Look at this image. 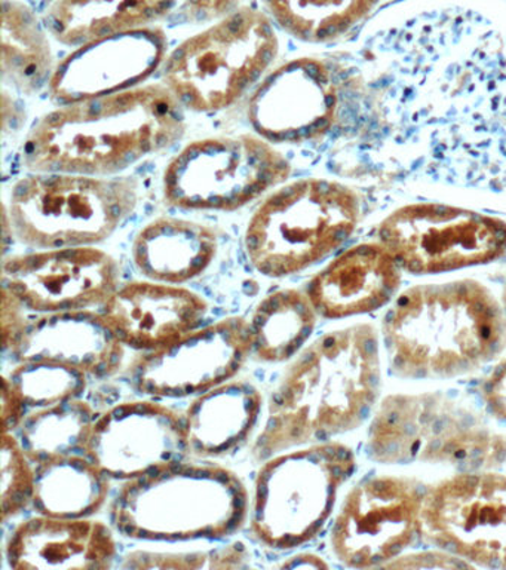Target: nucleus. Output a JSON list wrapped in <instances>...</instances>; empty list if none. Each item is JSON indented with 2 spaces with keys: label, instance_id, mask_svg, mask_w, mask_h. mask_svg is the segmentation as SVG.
Returning a JSON list of instances; mask_svg holds the SVG:
<instances>
[{
  "label": "nucleus",
  "instance_id": "nucleus-12",
  "mask_svg": "<svg viewBox=\"0 0 506 570\" xmlns=\"http://www.w3.org/2000/svg\"><path fill=\"white\" fill-rule=\"evenodd\" d=\"M419 537L469 564L506 569V475L459 471L426 489Z\"/></svg>",
  "mask_w": 506,
  "mask_h": 570
},
{
  "label": "nucleus",
  "instance_id": "nucleus-20",
  "mask_svg": "<svg viewBox=\"0 0 506 570\" xmlns=\"http://www.w3.org/2000/svg\"><path fill=\"white\" fill-rule=\"evenodd\" d=\"M21 361H54L92 377H110L122 367L126 345L103 312L91 309L41 314L29 321L11 352Z\"/></svg>",
  "mask_w": 506,
  "mask_h": 570
},
{
  "label": "nucleus",
  "instance_id": "nucleus-13",
  "mask_svg": "<svg viewBox=\"0 0 506 570\" xmlns=\"http://www.w3.org/2000/svg\"><path fill=\"white\" fill-rule=\"evenodd\" d=\"M425 492L413 476L385 474L359 481L333 523V554L348 568H385L419 537Z\"/></svg>",
  "mask_w": 506,
  "mask_h": 570
},
{
  "label": "nucleus",
  "instance_id": "nucleus-37",
  "mask_svg": "<svg viewBox=\"0 0 506 570\" xmlns=\"http://www.w3.org/2000/svg\"><path fill=\"white\" fill-rule=\"evenodd\" d=\"M26 405L23 399L12 385L10 377H2L0 390V416H2V431L12 432L20 428L24 421Z\"/></svg>",
  "mask_w": 506,
  "mask_h": 570
},
{
  "label": "nucleus",
  "instance_id": "nucleus-14",
  "mask_svg": "<svg viewBox=\"0 0 506 570\" xmlns=\"http://www.w3.org/2000/svg\"><path fill=\"white\" fill-rule=\"evenodd\" d=\"M250 355L248 321L229 316L198 327L161 350L143 352L128 367L127 379L140 394L186 399L229 382Z\"/></svg>",
  "mask_w": 506,
  "mask_h": 570
},
{
  "label": "nucleus",
  "instance_id": "nucleus-38",
  "mask_svg": "<svg viewBox=\"0 0 506 570\" xmlns=\"http://www.w3.org/2000/svg\"><path fill=\"white\" fill-rule=\"evenodd\" d=\"M242 0H183V13L192 21H210L228 16Z\"/></svg>",
  "mask_w": 506,
  "mask_h": 570
},
{
  "label": "nucleus",
  "instance_id": "nucleus-1",
  "mask_svg": "<svg viewBox=\"0 0 506 570\" xmlns=\"http://www.w3.org/2000/svg\"><path fill=\"white\" fill-rule=\"evenodd\" d=\"M379 345V333L368 323L310 343L270 396L268 419L251 449L255 461L361 426L380 396Z\"/></svg>",
  "mask_w": 506,
  "mask_h": 570
},
{
  "label": "nucleus",
  "instance_id": "nucleus-4",
  "mask_svg": "<svg viewBox=\"0 0 506 570\" xmlns=\"http://www.w3.org/2000/svg\"><path fill=\"white\" fill-rule=\"evenodd\" d=\"M248 515L247 488L234 471L183 459L126 481L110 505L113 528L146 542L220 541Z\"/></svg>",
  "mask_w": 506,
  "mask_h": 570
},
{
  "label": "nucleus",
  "instance_id": "nucleus-16",
  "mask_svg": "<svg viewBox=\"0 0 506 570\" xmlns=\"http://www.w3.org/2000/svg\"><path fill=\"white\" fill-rule=\"evenodd\" d=\"M339 94L326 62L312 57L284 62L266 76L248 102V120L265 140L301 145L326 136Z\"/></svg>",
  "mask_w": 506,
  "mask_h": 570
},
{
  "label": "nucleus",
  "instance_id": "nucleus-22",
  "mask_svg": "<svg viewBox=\"0 0 506 570\" xmlns=\"http://www.w3.org/2000/svg\"><path fill=\"white\" fill-rule=\"evenodd\" d=\"M401 285V266L380 243L354 245L309 281L306 294L326 320L380 309Z\"/></svg>",
  "mask_w": 506,
  "mask_h": 570
},
{
  "label": "nucleus",
  "instance_id": "nucleus-26",
  "mask_svg": "<svg viewBox=\"0 0 506 570\" xmlns=\"http://www.w3.org/2000/svg\"><path fill=\"white\" fill-rule=\"evenodd\" d=\"M109 476L86 453L38 463L32 507L38 514L87 519L108 501Z\"/></svg>",
  "mask_w": 506,
  "mask_h": 570
},
{
  "label": "nucleus",
  "instance_id": "nucleus-17",
  "mask_svg": "<svg viewBox=\"0 0 506 570\" xmlns=\"http://www.w3.org/2000/svg\"><path fill=\"white\" fill-rule=\"evenodd\" d=\"M189 453L183 416L152 400L126 401L96 419L86 454L109 479L135 480Z\"/></svg>",
  "mask_w": 506,
  "mask_h": 570
},
{
  "label": "nucleus",
  "instance_id": "nucleus-21",
  "mask_svg": "<svg viewBox=\"0 0 506 570\" xmlns=\"http://www.w3.org/2000/svg\"><path fill=\"white\" fill-rule=\"evenodd\" d=\"M118 556L113 532L103 521L38 514L16 525L6 546L12 570L112 568Z\"/></svg>",
  "mask_w": 506,
  "mask_h": 570
},
{
  "label": "nucleus",
  "instance_id": "nucleus-18",
  "mask_svg": "<svg viewBox=\"0 0 506 570\" xmlns=\"http://www.w3.org/2000/svg\"><path fill=\"white\" fill-rule=\"evenodd\" d=\"M167 48L166 33L153 26L91 40L56 66L48 89L69 105L140 87L166 62Z\"/></svg>",
  "mask_w": 506,
  "mask_h": 570
},
{
  "label": "nucleus",
  "instance_id": "nucleus-19",
  "mask_svg": "<svg viewBox=\"0 0 506 570\" xmlns=\"http://www.w3.org/2000/svg\"><path fill=\"white\" fill-rule=\"evenodd\" d=\"M101 312L123 345L150 352L197 330L206 318L208 302L180 285L135 281L119 287Z\"/></svg>",
  "mask_w": 506,
  "mask_h": 570
},
{
  "label": "nucleus",
  "instance_id": "nucleus-10",
  "mask_svg": "<svg viewBox=\"0 0 506 570\" xmlns=\"http://www.w3.org/2000/svg\"><path fill=\"white\" fill-rule=\"evenodd\" d=\"M291 164L252 134L189 142L167 165L163 198L188 212H235L286 181Z\"/></svg>",
  "mask_w": 506,
  "mask_h": 570
},
{
  "label": "nucleus",
  "instance_id": "nucleus-25",
  "mask_svg": "<svg viewBox=\"0 0 506 570\" xmlns=\"http://www.w3.org/2000/svg\"><path fill=\"white\" fill-rule=\"evenodd\" d=\"M176 3L177 0H52L46 21L56 40L79 47L106 36L152 27Z\"/></svg>",
  "mask_w": 506,
  "mask_h": 570
},
{
  "label": "nucleus",
  "instance_id": "nucleus-30",
  "mask_svg": "<svg viewBox=\"0 0 506 570\" xmlns=\"http://www.w3.org/2000/svg\"><path fill=\"white\" fill-rule=\"evenodd\" d=\"M376 3L377 0H264L272 21L292 38L309 43L339 39Z\"/></svg>",
  "mask_w": 506,
  "mask_h": 570
},
{
  "label": "nucleus",
  "instance_id": "nucleus-11",
  "mask_svg": "<svg viewBox=\"0 0 506 570\" xmlns=\"http://www.w3.org/2000/svg\"><path fill=\"white\" fill-rule=\"evenodd\" d=\"M379 240L403 271L444 274L504 256L506 222L452 205L411 204L380 223Z\"/></svg>",
  "mask_w": 506,
  "mask_h": 570
},
{
  "label": "nucleus",
  "instance_id": "nucleus-24",
  "mask_svg": "<svg viewBox=\"0 0 506 570\" xmlns=\"http://www.w3.org/2000/svg\"><path fill=\"white\" fill-rule=\"evenodd\" d=\"M219 249L216 232L201 223L158 217L137 234L132 262L145 278L180 285L211 266Z\"/></svg>",
  "mask_w": 506,
  "mask_h": 570
},
{
  "label": "nucleus",
  "instance_id": "nucleus-15",
  "mask_svg": "<svg viewBox=\"0 0 506 570\" xmlns=\"http://www.w3.org/2000/svg\"><path fill=\"white\" fill-rule=\"evenodd\" d=\"M119 265L96 245L37 249L3 261L2 287L38 314L103 306L119 288Z\"/></svg>",
  "mask_w": 506,
  "mask_h": 570
},
{
  "label": "nucleus",
  "instance_id": "nucleus-27",
  "mask_svg": "<svg viewBox=\"0 0 506 570\" xmlns=\"http://www.w3.org/2000/svg\"><path fill=\"white\" fill-rule=\"evenodd\" d=\"M317 320L306 292L282 288L268 294L248 321L251 355L266 364L291 360L312 336Z\"/></svg>",
  "mask_w": 506,
  "mask_h": 570
},
{
  "label": "nucleus",
  "instance_id": "nucleus-33",
  "mask_svg": "<svg viewBox=\"0 0 506 570\" xmlns=\"http://www.w3.org/2000/svg\"><path fill=\"white\" fill-rule=\"evenodd\" d=\"M37 483V465L30 461L20 440L3 432L0 452V514L2 523L32 505Z\"/></svg>",
  "mask_w": 506,
  "mask_h": 570
},
{
  "label": "nucleus",
  "instance_id": "nucleus-28",
  "mask_svg": "<svg viewBox=\"0 0 506 570\" xmlns=\"http://www.w3.org/2000/svg\"><path fill=\"white\" fill-rule=\"evenodd\" d=\"M6 82L20 92H38L54 73L50 39L37 13L23 0H2V58Z\"/></svg>",
  "mask_w": 506,
  "mask_h": 570
},
{
  "label": "nucleus",
  "instance_id": "nucleus-35",
  "mask_svg": "<svg viewBox=\"0 0 506 570\" xmlns=\"http://www.w3.org/2000/svg\"><path fill=\"white\" fill-rule=\"evenodd\" d=\"M385 568L399 569H456V568H474L468 561L459 559V557L450 554V552L439 550L411 552V554L399 556L397 559L389 561Z\"/></svg>",
  "mask_w": 506,
  "mask_h": 570
},
{
  "label": "nucleus",
  "instance_id": "nucleus-5",
  "mask_svg": "<svg viewBox=\"0 0 506 570\" xmlns=\"http://www.w3.org/2000/svg\"><path fill=\"white\" fill-rule=\"evenodd\" d=\"M367 454L384 465L497 470L506 463V434L444 392L393 394L371 419Z\"/></svg>",
  "mask_w": 506,
  "mask_h": 570
},
{
  "label": "nucleus",
  "instance_id": "nucleus-29",
  "mask_svg": "<svg viewBox=\"0 0 506 570\" xmlns=\"http://www.w3.org/2000/svg\"><path fill=\"white\" fill-rule=\"evenodd\" d=\"M96 419L95 409L81 399L37 409L20 425L21 448L34 465L86 453Z\"/></svg>",
  "mask_w": 506,
  "mask_h": 570
},
{
  "label": "nucleus",
  "instance_id": "nucleus-31",
  "mask_svg": "<svg viewBox=\"0 0 506 570\" xmlns=\"http://www.w3.org/2000/svg\"><path fill=\"white\" fill-rule=\"evenodd\" d=\"M28 407H50L81 399L88 374L54 361H21L8 374Z\"/></svg>",
  "mask_w": 506,
  "mask_h": 570
},
{
  "label": "nucleus",
  "instance_id": "nucleus-2",
  "mask_svg": "<svg viewBox=\"0 0 506 570\" xmlns=\"http://www.w3.org/2000/svg\"><path fill=\"white\" fill-rule=\"evenodd\" d=\"M183 109L167 85L150 83L69 102L42 116L21 160L32 173L118 176L185 136Z\"/></svg>",
  "mask_w": 506,
  "mask_h": 570
},
{
  "label": "nucleus",
  "instance_id": "nucleus-40",
  "mask_svg": "<svg viewBox=\"0 0 506 570\" xmlns=\"http://www.w3.org/2000/svg\"><path fill=\"white\" fill-rule=\"evenodd\" d=\"M502 301H504V307L506 311V283H505L504 292H502Z\"/></svg>",
  "mask_w": 506,
  "mask_h": 570
},
{
  "label": "nucleus",
  "instance_id": "nucleus-36",
  "mask_svg": "<svg viewBox=\"0 0 506 570\" xmlns=\"http://www.w3.org/2000/svg\"><path fill=\"white\" fill-rule=\"evenodd\" d=\"M479 392L487 412L506 425V360L487 374Z\"/></svg>",
  "mask_w": 506,
  "mask_h": 570
},
{
  "label": "nucleus",
  "instance_id": "nucleus-9",
  "mask_svg": "<svg viewBox=\"0 0 506 570\" xmlns=\"http://www.w3.org/2000/svg\"><path fill=\"white\" fill-rule=\"evenodd\" d=\"M357 459L337 441L301 445L266 459L250 503L252 538L277 551L312 541L335 511Z\"/></svg>",
  "mask_w": 506,
  "mask_h": 570
},
{
  "label": "nucleus",
  "instance_id": "nucleus-7",
  "mask_svg": "<svg viewBox=\"0 0 506 570\" xmlns=\"http://www.w3.org/2000/svg\"><path fill=\"white\" fill-rule=\"evenodd\" d=\"M137 203L139 183L132 177L32 173L12 185L3 212L17 240L48 249L103 243Z\"/></svg>",
  "mask_w": 506,
  "mask_h": 570
},
{
  "label": "nucleus",
  "instance_id": "nucleus-32",
  "mask_svg": "<svg viewBox=\"0 0 506 570\" xmlns=\"http://www.w3.org/2000/svg\"><path fill=\"white\" fill-rule=\"evenodd\" d=\"M250 551L241 542L212 548L206 551H149L128 552L122 559V569H242L250 566Z\"/></svg>",
  "mask_w": 506,
  "mask_h": 570
},
{
  "label": "nucleus",
  "instance_id": "nucleus-34",
  "mask_svg": "<svg viewBox=\"0 0 506 570\" xmlns=\"http://www.w3.org/2000/svg\"><path fill=\"white\" fill-rule=\"evenodd\" d=\"M26 307L21 305L14 294L2 287V303H0V333H2L3 354L14 351L17 343L23 336L29 320L24 316Z\"/></svg>",
  "mask_w": 506,
  "mask_h": 570
},
{
  "label": "nucleus",
  "instance_id": "nucleus-39",
  "mask_svg": "<svg viewBox=\"0 0 506 570\" xmlns=\"http://www.w3.org/2000/svg\"><path fill=\"white\" fill-rule=\"evenodd\" d=\"M279 569H300V568H310V569H326L328 568V563L323 557L310 554V552H299V554H295L291 557H287L284 559L281 563L277 564Z\"/></svg>",
  "mask_w": 506,
  "mask_h": 570
},
{
  "label": "nucleus",
  "instance_id": "nucleus-8",
  "mask_svg": "<svg viewBox=\"0 0 506 570\" xmlns=\"http://www.w3.org/2000/svg\"><path fill=\"white\" fill-rule=\"evenodd\" d=\"M278 53L272 18L242 4L171 51L163 62V82L181 107L215 114L255 87Z\"/></svg>",
  "mask_w": 506,
  "mask_h": 570
},
{
  "label": "nucleus",
  "instance_id": "nucleus-3",
  "mask_svg": "<svg viewBox=\"0 0 506 570\" xmlns=\"http://www.w3.org/2000/svg\"><path fill=\"white\" fill-rule=\"evenodd\" d=\"M390 373L443 381L477 372L506 347V311L475 279L420 284L399 294L381 323Z\"/></svg>",
  "mask_w": 506,
  "mask_h": 570
},
{
  "label": "nucleus",
  "instance_id": "nucleus-23",
  "mask_svg": "<svg viewBox=\"0 0 506 570\" xmlns=\"http://www.w3.org/2000/svg\"><path fill=\"white\" fill-rule=\"evenodd\" d=\"M264 396L250 382L234 381L195 396L186 409V443L194 456L219 459L241 449L259 422Z\"/></svg>",
  "mask_w": 506,
  "mask_h": 570
},
{
  "label": "nucleus",
  "instance_id": "nucleus-6",
  "mask_svg": "<svg viewBox=\"0 0 506 570\" xmlns=\"http://www.w3.org/2000/svg\"><path fill=\"white\" fill-rule=\"evenodd\" d=\"M359 217L357 194L341 183H288L272 191L248 222V261L269 278L300 274L339 249L357 229Z\"/></svg>",
  "mask_w": 506,
  "mask_h": 570
}]
</instances>
